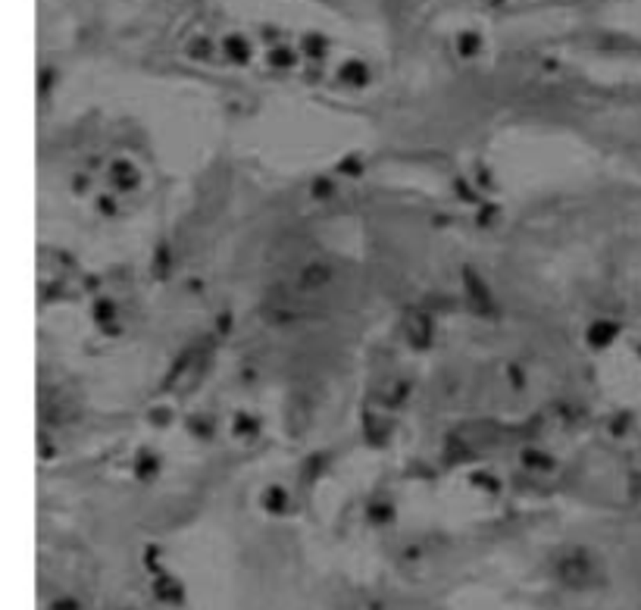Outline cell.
Wrapping results in <instances>:
<instances>
[{"mask_svg": "<svg viewBox=\"0 0 641 610\" xmlns=\"http://www.w3.org/2000/svg\"><path fill=\"white\" fill-rule=\"evenodd\" d=\"M341 75L347 78V82H357V85L366 82V69H363L360 63H347V66L341 69Z\"/></svg>", "mask_w": 641, "mask_h": 610, "instance_id": "9c48e42d", "label": "cell"}, {"mask_svg": "<svg viewBox=\"0 0 641 610\" xmlns=\"http://www.w3.org/2000/svg\"><path fill=\"white\" fill-rule=\"evenodd\" d=\"M113 172H116V182H120V185H129V188H132L134 182H138V172H134L129 163H116V166H113Z\"/></svg>", "mask_w": 641, "mask_h": 610, "instance_id": "ba28073f", "label": "cell"}, {"mask_svg": "<svg viewBox=\"0 0 641 610\" xmlns=\"http://www.w3.org/2000/svg\"><path fill=\"white\" fill-rule=\"evenodd\" d=\"M560 576H563V582H569V585H585L595 576V567L588 564V557H585L582 551H576V554H569V557H563L560 560Z\"/></svg>", "mask_w": 641, "mask_h": 610, "instance_id": "6da1fadb", "label": "cell"}, {"mask_svg": "<svg viewBox=\"0 0 641 610\" xmlns=\"http://www.w3.org/2000/svg\"><path fill=\"white\" fill-rule=\"evenodd\" d=\"M191 53H194V57H207V53H210V44H207V41H197V44L191 47Z\"/></svg>", "mask_w": 641, "mask_h": 610, "instance_id": "7c38bea8", "label": "cell"}, {"mask_svg": "<svg viewBox=\"0 0 641 610\" xmlns=\"http://www.w3.org/2000/svg\"><path fill=\"white\" fill-rule=\"evenodd\" d=\"M329 266H322V263H310V266H304L300 269V279H297V285L304 291H313V288H322V285L329 282Z\"/></svg>", "mask_w": 641, "mask_h": 610, "instance_id": "3957f363", "label": "cell"}, {"mask_svg": "<svg viewBox=\"0 0 641 610\" xmlns=\"http://www.w3.org/2000/svg\"><path fill=\"white\" fill-rule=\"evenodd\" d=\"M466 288H470V298H472V304L479 307V310H492V295H488V288H485V282L479 279L472 269H466Z\"/></svg>", "mask_w": 641, "mask_h": 610, "instance_id": "277c9868", "label": "cell"}, {"mask_svg": "<svg viewBox=\"0 0 641 610\" xmlns=\"http://www.w3.org/2000/svg\"><path fill=\"white\" fill-rule=\"evenodd\" d=\"M269 63H272V66H291L295 60H291L288 51H272V53H269Z\"/></svg>", "mask_w": 641, "mask_h": 610, "instance_id": "8fae6325", "label": "cell"}, {"mask_svg": "<svg viewBox=\"0 0 641 610\" xmlns=\"http://www.w3.org/2000/svg\"><path fill=\"white\" fill-rule=\"evenodd\" d=\"M226 53H228V57H232L235 63H244V60H248V53H250V47H248V41H244V38L228 35V38H226Z\"/></svg>", "mask_w": 641, "mask_h": 610, "instance_id": "5b68a950", "label": "cell"}, {"mask_svg": "<svg viewBox=\"0 0 641 610\" xmlns=\"http://www.w3.org/2000/svg\"><path fill=\"white\" fill-rule=\"evenodd\" d=\"M613 335H616V326H613V322H598V326L591 329V335H588V338H591V345H607Z\"/></svg>", "mask_w": 641, "mask_h": 610, "instance_id": "8992f818", "label": "cell"}, {"mask_svg": "<svg viewBox=\"0 0 641 610\" xmlns=\"http://www.w3.org/2000/svg\"><path fill=\"white\" fill-rule=\"evenodd\" d=\"M479 44H482V41H479V35H476V31H463V35H460V41H457V47H460V53H463V57H472V53L479 51Z\"/></svg>", "mask_w": 641, "mask_h": 610, "instance_id": "52a82bcc", "label": "cell"}, {"mask_svg": "<svg viewBox=\"0 0 641 610\" xmlns=\"http://www.w3.org/2000/svg\"><path fill=\"white\" fill-rule=\"evenodd\" d=\"M429 335H432L429 316L419 313V310H413V313L407 316V338H410V342H413L416 347H425V345H429Z\"/></svg>", "mask_w": 641, "mask_h": 610, "instance_id": "7a4b0ae2", "label": "cell"}, {"mask_svg": "<svg viewBox=\"0 0 641 610\" xmlns=\"http://www.w3.org/2000/svg\"><path fill=\"white\" fill-rule=\"evenodd\" d=\"M488 4H501V0H488Z\"/></svg>", "mask_w": 641, "mask_h": 610, "instance_id": "4fadbf2b", "label": "cell"}, {"mask_svg": "<svg viewBox=\"0 0 641 610\" xmlns=\"http://www.w3.org/2000/svg\"><path fill=\"white\" fill-rule=\"evenodd\" d=\"M304 47H307V53H310V57H322V53H326V41H322V38H316V35L307 38Z\"/></svg>", "mask_w": 641, "mask_h": 610, "instance_id": "30bf717a", "label": "cell"}]
</instances>
